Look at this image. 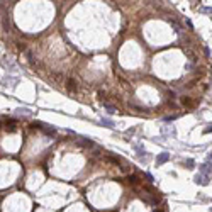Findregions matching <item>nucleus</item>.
<instances>
[{"instance_id":"7","label":"nucleus","mask_w":212,"mask_h":212,"mask_svg":"<svg viewBox=\"0 0 212 212\" xmlns=\"http://www.w3.org/2000/svg\"><path fill=\"white\" fill-rule=\"evenodd\" d=\"M100 124H102V126H105V127H114V126H116V124H114V121H110V119H102V121H100Z\"/></svg>"},{"instance_id":"1","label":"nucleus","mask_w":212,"mask_h":212,"mask_svg":"<svg viewBox=\"0 0 212 212\" xmlns=\"http://www.w3.org/2000/svg\"><path fill=\"white\" fill-rule=\"evenodd\" d=\"M209 178L211 177H205V175H202V173H198V175H195V183L197 185H209Z\"/></svg>"},{"instance_id":"6","label":"nucleus","mask_w":212,"mask_h":212,"mask_svg":"<svg viewBox=\"0 0 212 212\" xmlns=\"http://www.w3.org/2000/svg\"><path fill=\"white\" fill-rule=\"evenodd\" d=\"M129 182L132 185H137V183H141V180H139V177H137L136 173H132V175H129Z\"/></svg>"},{"instance_id":"11","label":"nucleus","mask_w":212,"mask_h":212,"mask_svg":"<svg viewBox=\"0 0 212 212\" xmlns=\"http://www.w3.org/2000/svg\"><path fill=\"white\" fill-rule=\"evenodd\" d=\"M209 132H212V124H209V126L204 129V134H209Z\"/></svg>"},{"instance_id":"4","label":"nucleus","mask_w":212,"mask_h":212,"mask_svg":"<svg viewBox=\"0 0 212 212\" xmlns=\"http://www.w3.org/2000/svg\"><path fill=\"white\" fill-rule=\"evenodd\" d=\"M170 160V153H160L156 156V165L160 166V165H163V163H166Z\"/></svg>"},{"instance_id":"3","label":"nucleus","mask_w":212,"mask_h":212,"mask_svg":"<svg viewBox=\"0 0 212 212\" xmlns=\"http://www.w3.org/2000/svg\"><path fill=\"white\" fill-rule=\"evenodd\" d=\"M198 171L202 173V175H205V177H211V171H212V166L211 163H204L198 166Z\"/></svg>"},{"instance_id":"2","label":"nucleus","mask_w":212,"mask_h":212,"mask_svg":"<svg viewBox=\"0 0 212 212\" xmlns=\"http://www.w3.org/2000/svg\"><path fill=\"white\" fill-rule=\"evenodd\" d=\"M180 102H182V105H183V107H187V109H193V107H195V102H193V100H192L190 97H182V98H180Z\"/></svg>"},{"instance_id":"8","label":"nucleus","mask_w":212,"mask_h":212,"mask_svg":"<svg viewBox=\"0 0 212 212\" xmlns=\"http://www.w3.org/2000/svg\"><path fill=\"white\" fill-rule=\"evenodd\" d=\"M193 165H195V161H193L192 158H188V160H185V166H187L188 170H192V168H193Z\"/></svg>"},{"instance_id":"12","label":"nucleus","mask_w":212,"mask_h":212,"mask_svg":"<svg viewBox=\"0 0 212 212\" xmlns=\"http://www.w3.org/2000/svg\"><path fill=\"white\" fill-rule=\"evenodd\" d=\"M146 178H148V182H153V177H151L149 173H146Z\"/></svg>"},{"instance_id":"9","label":"nucleus","mask_w":212,"mask_h":212,"mask_svg":"<svg viewBox=\"0 0 212 212\" xmlns=\"http://www.w3.org/2000/svg\"><path fill=\"white\" fill-rule=\"evenodd\" d=\"M66 83H68V85H66V87H68V90H71V92H73V90L76 88V87H75V80H71V78H70V80H68Z\"/></svg>"},{"instance_id":"14","label":"nucleus","mask_w":212,"mask_h":212,"mask_svg":"<svg viewBox=\"0 0 212 212\" xmlns=\"http://www.w3.org/2000/svg\"><path fill=\"white\" fill-rule=\"evenodd\" d=\"M211 212H212V209H211Z\"/></svg>"},{"instance_id":"13","label":"nucleus","mask_w":212,"mask_h":212,"mask_svg":"<svg viewBox=\"0 0 212 212\" xmlns=\"http://www.w3.org/2000/svg\"><path fill=\"white\" fill-rule=\"evenodd\" d=\"M209 160H212V151H211V153H209Z\"/></svg>"},{"instance_id":"5","label":"nucleus","mask_w":212,"mask_h":212,"mask_svg":"<svg viewBox=\"0 0 212 212\" xmlns=\"http://www.w3.org/2000/svg\"><path fill=\"white\" fill-rule=\"evenodd\" d=\"M7 126H5V127H7V131H10V132H14L15 131V124H17V121H14V119H7Z\"/></svg>"},{"instance_id":"10","label":"nucleus","mask_w":212,"mask_h":212,"mask_svg":"<svg viewBox=\"0 0 212 212\" xmlns=\"http://www.w3.org/2000/svg\"><path fill=\"white\" fill-rule=\"evenodd\" d=\"M103 107L109 110L110 114H114V112H116V107H112V105H109V103H103Z\"/></svg>"}]
</instances>
